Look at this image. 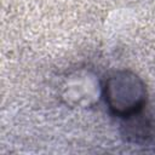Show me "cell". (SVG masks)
<instances>
[{"label": "cell", "mask_w": 155, "mask_h": 155, "mask_svg": "<svg viewBox=\"0 0 155 155\" xmlns=\"http://www.w3.org/2000/svg\"><path fill=\"white\" fill-rule=\"evenodd\" d=\"M102 96L111 114L131 119L143 110L147 103V87L137 74L130 70H117L105 79Z\"/></svg>", "instance_id": "6da1fadb"}, {"label": "cell", "mask_w": 155, "mask_h": 155, "mask_svg": "<svg viewBox=\"0 0 155 155\" xmlns=\"http://www.w3.org/2000/svg\"><path fill=\"white\" fill-rule=\"evenodd\" d=\"M99 94H102V86L97 78L90 71L80 70L67 78L62 98L68 105L88 108L98 102Z\"/></svg>", "instance_id": "7a4b0ae2"}]
</instances>
